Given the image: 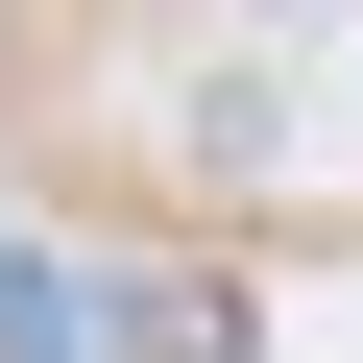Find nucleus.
<instances>
[{
  "instance_id": "nucleus-1",
  "label": "nucleus",
  "mask_w": 363,
  "mask_h": 363,
  "mask_svg": "<svg viewBox=\"0 0 363 363\" xmlns=\"http://www.w3.org/2000/svg\"><path fill=\"white\" fill-rule=\"evenodd\" d=\"M0 363H97V291L73 267H0Z\"/></svg>"
}]
</instances>
